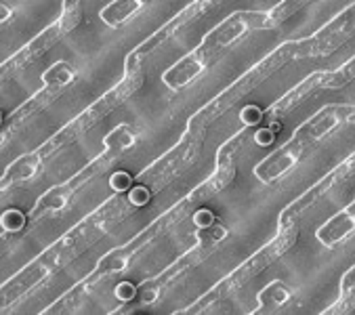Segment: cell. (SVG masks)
I'll list each match as a JSON object with an SVG mask.
<instances>
[{
  "label": "cell",
  "instance_id": "19",
  "mask_svg": "<svg viewBox=\"0 0 355 315\" xmlns=\"http://www.w3.org/2000/svg\"><path fill=\"white\" fill-rule=\"evenodd\" d=\"M7 17H9V9L7 5H3V22H7Z\"/></svg>",
  "mask_w": 355,
  "mask_h": 315
},
{
  "label": "cell",
  "instance_id": "18",
  "mask_svg": "<svg viewBox=\"0 0 355 315\" xmlns=\"http://www.w3.org/2000/svg\"><path fill=\"white\" fill-rule=\"evenodd\" d=\"M271 141H273V130L271 128H265V130L257 133V143L259 145H269Z\"/></svg>",
  "mask_w": 355,
  "mask_h": 315
},
{
  "label": "cell",
  "instance_id": "8",
  "mask_svg": "<svg viewBox=\"0 0 355 315\" xmlns=\"http://www.w3.org/2000/svg\"><path fill=\"white\" fill-rule=\"evenodd\" d=\"M291 298V292H288V288L284 286L282 282H271L269 286H265L261 292H259V305H261V309L263 311H273V309H277L279 305H284Z\"/></svg>",
  "mask_w": 355,
  "mask_h": 315
},
{
  "label": "cell",
  "instance_id": "10",
  "mask_svg": "<svg viewBox=\"0 0 355 315\" xmlns=\"http://www.w3.org/2000/svg\"><path fill=\"white\" fill-rule=\"evenodd\" d=\"M72 78H74V69L69 63L65 61H59L55 65H51L46 69V74L42 76V80L46 87H57V89H63L65 85L72 83Z\"/></svg>",
  "mask_w": 355,
  "mask_h": 315
},
{
  "label": "cell",
  "instance_id": "12",
  "mask_svg": "<svg viewBox=\"0 0 355 315\" xmlns=\"http://www.w3.org/2000/svg\"><path fill=\"white\" fill-rule=\"evenodd\" d=\"M24 225H26V214H24L21 210L11 208V210H7V212L3 214V227H5L7 231H19Z\"/></svg>",
  "mask_w": 355,
  "mask_h": 315
},
{
  "label": "cell",
  "instance_id": "16",
  "mask_svg": "<svg viewBox=\"0 0 355 315\" xmlns=\"http://www.w3.org/2000/svg\"><path fill=\"white\" fill-rule=\"evenodd\" d=\"M130 204H135V206H146V202H148V189H144V187H137V189H132L130 191Z\"/></svg>",
  "mask_w": 355,
  "mask_h": 315
},
{
  "label": "cell",
  "instance_id": "7",
  "mask_svg": "<svg viewBox=\"0 0 355 315\" xmlns=\"http://www.w3.org/2000/svg\"><path fill=\"white\" fill-rule=\"evenodd\" d=\"M40 153L34 151L30 155H21L17 162H13L7 173H5V183H17V181H24V179H30L36 175V171L40 169V160L42 158H38Z\"/></svg>",
  "mask_w": 355,
  "mask_h": 315
},
{
  "label": "cell",
  "instance_id": "14",
  "mask_svg": "<svg viewBox=\"0 0 355 315\" xmlns=\"http://www.w3.org/2000/svg\"><path fill=\"white\" fill-rule=\"evenodd\" d=\"M261 118H263V112L259 108H254V105H248V108L242 110V120L246 124H259Z\"/></svg>",
  "mask_w": 355,
  "mask_h": 315
},
{
  "label": "cell",
  "instance_id": "2",
  "mask_svg": "<svg viewBox=\"0 0 355 315\" xmlns=\"http://www.w3.org/2000/svg\"><path fill=\"white\" fill-rule=\"evenodd\" d=\"M351 116V108L349 105H328L322 112H318L309 122H305L297 133H295V141L301 143L303 147H307L313 141H320L322 137H326L330 130H334L343 120H347Z\"/></svg>",
  "mask_w": 355,
  "mask_h": 315
},
{
  "label": "cell",
  "instance_id": "1",
  "mask_svg": "<svg viewBox=\"0 0 355 315\" xmlns=\"http://www.w3.org/2000/svg\"><path fill=\"white\" fill-rule=\"evenodd\" d=\"M267 19V15H254V13H238V15H234L232 19H227V22H223L215 32H212L208 38H206V42L198 49L202 55H210V53H215V51H219V49H223V46H227V44H232V42H236L242 34H246L250 28H257V26H263V22ZM269 22V19H267Z\"/></svg>",
  "mask_w": 355,
  "mask_h": 315
},
{
  "label": "cell",
  "instance_id": "3",
  "mask_svg": "<svg viewBox=\"0 0 355 315\" xmlns=\"http://www.w3.org/2000/svg\"><path fill=\"white\" fill-rule=\"evenodd\" d=\"M303 151H305V147H303L301 143H297L295 139H291L284 147H279L277 151H273V153L267 158V160H263V162L254 169V173H257V177H259L261 181L271 183V181L284 177L286 173H291V171L297 167V162L301 160Z\"/></svg>",
  "mask_w": 355,
  "mask_h": 315
},
{
  "label": "cell",
  "instance_id": "5",
  "mask_svg": "<svg viewBox=\"0 0 355 315\" xmlns=\"http://www.w3.org/2000/svg\"><path fill=\"white\" fill-rule=\"evenodd\" d=\"M353 204H349L347 208H343L340 212H336L330 221H326L320 229H318V240L326 246H334L340 240H345L347 235L353 231Z\"/></svg>",
  "mask_w": 355,
  "mask_h": 315
},
{
  "label": "cell",
  "instance_id": "9",
  "mask_svg": "<svg viewBox=\"0 0 355 315\" xmlns=\"http://www.w3.org/2000/svg\"><path fill=\"white\" fill-rule=\"evenodd\" d=\"M135 143V135L126 124H118L107 137H105V149L114 155H120L122 151H126L130 145Z\"/></svg>",
  "mask_w": 355,
  "mask_h": 315
},
{
  "label": "cell",
  "instance_id": "15",
  "mask_svg": "<svg viewBox=\"0 0 355 315\" xmlns=\"http://www.w3.org/2000/svg\"><path fill=\"white\" fill-rule=\"evenodd\" d=\"M112 189H116V191H128V185H130V177L126 175V173H116L114 177H112Z\"/></svg>",
  "mask_w": 355,
  "mask_h": 315
},
{
  "label": "cell",
  "instance_id": "4",
  "mask_svg": "<svg viewBox=\"0 0 355 315\" xmlns=\"http://www.w3.org/2000/svg\"><path fill=\"white\" fill-rule=\"evenodd\" d=\"M206 61H208V57L202 55L200 51L187 55L183 61H179L177 65H173V67L164 74V85L171 87L173 91H179V89L187 87L191 80H196V78L204 71Z\"/></svg>",
  "mask_w": 355,
  "mask_h": 315
},
{
  "label": "cell",
  "instance_id": "13",
  "mask_svg": "<svg viewBox=\"0 0 355 315\" xmlns=\"http://www.w3.org/2000/svg\"><path fill=\"white\" fill-rule=\"evenodd\" d=\"M193 223H196L200 229H206V227H210V225H215V214H212V210H208V208H202V210L196 212Z\"/></svg>",
  "mask_w": 355,
  "mask_h": 315
},
{
  "label": "cell",
  "instance_id": "6",
  "mask_svg": "<svg viewBox=\"0 0 355 315\" xmlns=\"http://www.w3.org/2000/svg\"><path fill=\"white\" fill-rule=\"evenodd\" d=\"M139 9H141V3H137V0H118V3L107 5V7L101 11V19H103L107 26L118 28V26H122L128 17H132Z\"/></svg>",
  "mask_w": 355,
  "mask_h": 315
},
{
  "label": "cell",
  "instance_id": "11",
  "mask_svg": "<svg viewBox=\"0 0 355 315\" xmlns=\"http://www.w3.org/2000/svg\"><path fill=\"white\" fill-rule=\"evenodd\" d=\"M330 183H332V177H328V179L320 181V183H318L313 189H309V191H307V194H305V196H303L299 202H295V204H293V206H291L286 212H284L282 221H286L288 216H295V214H299L301 210H305V208L311 204V200H315L318 196H322V194H324V189H328V185H330Z\"/></svg>",
  "mask_w": 355,
  "mask_h": 315
},
{
  "label": "cell",
  "instance_id": "17",
  "mask_svg": "<svg viewBox=\"0 0 355 315\" xmlns=\"http://www.w3.org/2000/svg\"><path fill=\"white\" fill-rule=\"evenodd\" d=\"M116 292H118V296H120L122 300H128V298L135 296V288H132L130 284H120V286L116 288Z\"/></svg>",
  "mask_w": 355,
  "mask_h": 315
}]
</instances>
